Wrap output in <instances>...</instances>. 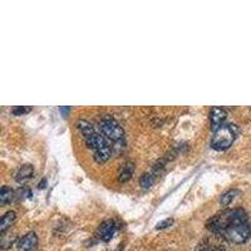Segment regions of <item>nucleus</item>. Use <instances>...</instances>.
I'll use <instances>...</instances> for the list:
<instances>
[{"mask_svg": "<svg viewBox=\"0 0 251 251\" xmlns=\"http://www.w3.org/2000/svg\"><path fill=\"white\" fill-rule=\"evenodd\" d=\"M134 174V165L132 162H127L122 166V169L120 171V176H118V180L121 182H127L128 180H131L132 176Z\"/></svg>", "mask_w": 251, "mask_h": 251, "instance_id": "9d476101", "label": "nucleus"}, {"mask_svg": "<svg viewBox=\"0 0 251 251\" xmlns=\"http://www.w3.org/2000/svg\"><path fill=\"white\" fill-rule=\"evenodd\" d=\"M172 224H174V219H166L163 221H161V223L157 224L156 228L157 230H163V228H167L169 226H171Z\"/></svg>", "mask_w": 251, "mask_h": 251, "instance_id": "f3484780", "label": "nucleus"}, {"mask_svg": "<svg viewBox=\"0 0 251 251\" xmlns=\"http://www.w3.org/2000/svg\"><path fill=\"white\" fill-rule=\"evenodd\" d=\"M13 197H14V191L12 188L8 187V186H3L1 191H0V202L3 205H6L13 200Z\"/></svg>", "mask_w": 251, "mask_h": 251, "instance_id": "ddd939ff", "label": "nucleus"}, {"mask_svg": "<svg viewBox=\"0 0 251 251\" xmlns=\"http://www.w3.org/2000/svg\"><path fill=\"white\" fill-rule=\"evenodd\" d=\"M140 185L143 188H150L153 185V176L151 174H149V172L143 174L140 178Z\"/></svg>", "mask_w": 251, "mask_h": 251, "instance_id": "2eb2a0df", "label": "nucleus"}, {"mask_svg": "<svg viewBox=\"0 0 251 251\" xmlns=\"http://www.w3.org/2000/svg\"><path fill=\"white\" fill-rule=\"evenodd\" d=\"M241 194V192L239 191V190H236V188H232V190H228V191H226L225 194L221 195V197H220V203L223 206H227L231 203V201L235 200V197H237L239 195Z\"/></svg>", "mask_w": 251, "mask_h": 251, "instance_id": "f8f14e48", "label": "nucleus"}, {"mask_svg": "<svg viewBox=\"0 0 251 251\" xmlns=\"http://www.w3.org/2000/svg\"><path fill=\"white\" fill-rule=\"evenodd\" d=\"M33 174H34V167L31 165H24L15 174V180L19 183H25L33 177Z\"/></svg>", "mask_w": 251, "mask_h": 251, "instance_id": "6e6552de", "label": "nucleus"}, {"mask_svg": "<svg viewBox=\"0 0 251 251\" xmlns=\"http://www.w3.org/2000/svg\"><path fill=\"white\" fill-rule=\"evenodd\" d=\"M71 107H59V112L60 113H63V116H67L68 114V112H71Z\"/></svg>", "mask_w": 251, "mask_h": 251, "instance_id": "a211bd4d", "label": "nucleus"}, {"mask_svg": "<svg viewBox=\"0 0 251 251\" xmlns=\"http://www.w3.org/2000/svg\"><path fill=\"white\" fill-rule=\"evenodd\" d=\"M75 125H77V128L79 129L80 133L84 136V138L89 137V136H92V134L96 133V132H94V127L88 122V121L78 120Z\"/></svg>", "mask_w": 251, "mask_h": 251, "instance_id": "9b49d317", "label": "nucleus"}, {"mask_svg": "<svg viewBox=\"0 0 251 251\" xmlns=\"http://www.w3.org/2000/svg\"><path fill=\"white\" fill-rule=\"evenodd\" d=\"M31 111V107H24V106H18V107H14V108L12 109V113L14 114V116H23V114L28 113V112Z\"/></svg>", "mask_w": 251, "mask_h": 251, "instance_id": "dca6fc26", "label": "nucleus"}, {"mask_svg": "<svg viewBox=\"0 0 251 251\" xmlns=\"http://www.w3.org/2000/svg\"><path fill=\"white\" fill-rule=\"evenodd\" d=\"M46 185H47V180H46V178H43V180H42V182H39V186H38V187L46 188Z\"/></svg>", "mask_w": 251, "mask_h": 251, "instance_id": "6ab92c4d", "label": "nucleus"}, {"mask_svg": "<svg viewBox=\"0 0 251 251\" xmlns=\"http://www.w3.org/2000/svg\"><path fill=\"white\" fill-rule=\"evenodd\" d=\"M18 250L19 251H34L38 246V236L34 231H30L24 235L18 241Z\"/></svg>", "mask_w": 251, "mask_h": 251, "instance_id": "39448f33", "label": "nucleus"}, {"mask_svg": "<svg viewBox=\"0 0 251 251\" xmlns=\"http://www.w3.org/2000/svg\"><path fill=\"white\" fill-rule=\"evenodd\" d=\"M223 236L227 241L232 244H244L246 243L251 236V226L249 221L246 223H237L228 225L227 228L224 231Z\"/></svg>", "mask_w": 251, "mask_h": 251, "instance_id": "f03ea898", "label": "nucleus"}, {"mask_svg": "<svg viewBox=\"0 0 251 251\" xmlns=\"http://www.w3.org/2000/svg\"><path fill=\"white\" fill-rule=\"evenodd\" d=\"M197 251H226L225 248L221 245H212L207 241V240H203L199 244V248Z\"/></svg>", "mask_w": 251, "mask_h": 251, "instance_id": "4468645a", "label": "nucleus"}, {"mask_svg": "<svg viewBox=\"0 0 251 251\" xmlns=\"http://www.w3.org/2000/svg\"><path fill=\"white\" fill-rule=\"evenodd\" d=\"M100 126L103 134L107 136L111 141H120L125 136V131L120 126V123L114 120L112 116H108V114L103 116L100 122Z\"/></svg>", "mask_w": 251, "mask_h": 251, "instance_id": "20e7f679", "label": "nucleus"}, {"mask_svg": "<svg viewBox=\"0 0 251 251\" xmlns=\"http://www.w3.org/2000/svg\"><path fill=\"white\" fill-rule=\"evenodd\" d=\"M15 219H17V212L15 211H8L3 215L1 221H0V234L4 235L8 231L10 226L14 224Z\"/></svg>", "mask_w": 251, "mask_h": 251, "instance_id": "1a4fd4ad", "label": "nucleus"}, {"mask_svg": "<svg viewBox=\"0 0 251 251\" xmlns=\"http://www.w3.org/2000/svg\"><path fill=\"white\" fill-rule=\"evenodd\" d=\"M116 224L112 220H107L104 223L100 224V228H98V236L102 241L104 243H108L111 241L112 237H113L114 232H116Z\"/></svg>", "mask_w": 251, "mask_h": 251, "instance_id": "423d86ee", "label": "nucleus"}, {"mask_svg": "<svg viewBox=\"0 0 251 251\" xmlns=\"http://www.w3.org/2000/svg\"><path fill=\"white\" fill-rule=\"evenodd\" d=\"M86 143L89 149L94 150V161L97 163H104L111 157V149L106 140L98 133L86 137Z\"/></svg>", "mask_w": 251, "mask_h": 251, "instance_id": "7ed1b4c3", "label": "nucleus"}, {"mask_svg": "<svg viewBox=\"0 0 251 251\" xmlns=\"http://www.w3.org/2000/svg\"><path fill=\"white\" fill-rule=\"evenodd\" d=\"M226 117H227V112L225 109L221 108V107H212L211 111H210V121H211L212 129L216 131L219 127H221Z\"/></svg>", "mask_w": 251, "mask_h": 251, "instance_id": "0eeeda50", "label": "nucleus"}, {"mask_svg": "<svg viewBox=\"0 0 251 251\" xmlns=\"http://www.w3.org/2000/svg\"><path fill=\"white\" fill-rule=\"evenodd\" d=\"M239 132L235 125H223L214 131L211 138V149L216 151H225L234 143L236 134Z\"/></svg>", "mask_w": 251, "mask_h": 251, "instance_id": "f257e3e1", "label": "nucleus"}]
</instances>
